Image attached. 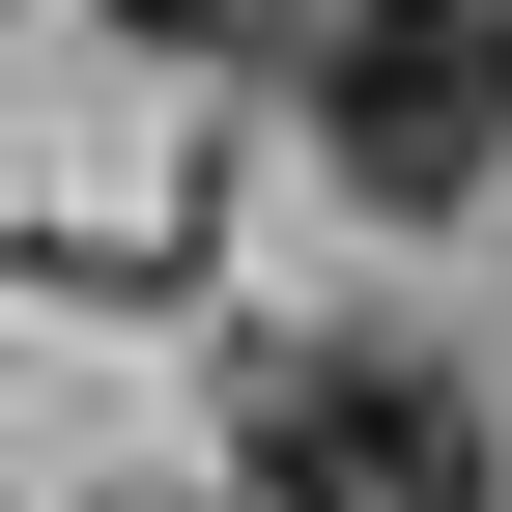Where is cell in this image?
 <instances>
[{
    "instance_id": "cell-1",
    "label": "cell",
    "mask_w": 512,
    "mask_h": 512,
    "mask_svg": "<svg viewBox=\"0 0 512 512\" xmlns=\"http://www.w3.org/2000/svg\"><path fill=\"white\" fill-rule=\"evenodd\" d=\"M285 86H313V171H342L370 228H456L512 171V0H342Z\"/></svg>"
},
{
    "instance_id": "cell-2",
    "label": "cell",
    "mask_w": 512,
    "mask_h": 512,
    "mask_svg": "<svg viewBox=\"0 0 512 512\" xmlns=\"http://www.w3.org/2000/svg\"><path fill=\"white\" fill-rule=\"evenodd\" d=\"M228 484L256 512H484V370H427V342H256V399H228Z\"/></svg>"
},
{
    "instance_id": "cell-3",
    "label": "cell",
    "mask_w": 512,
    "mask_h": 512,
    "mask_svg": "<svg viewBox=\"0 0 512 512\" xmlns=\"http://www.w3.org/2000/svg\"><path fill=\"white\" fill-rule=\"evenodd\" d=\"M114 29H171V57H313L342 0H114Z\"/></svg>"
}]
</instances>
